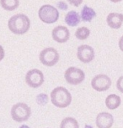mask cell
I'll list each match as a JSON object with an SVG mask.
<instances>
[{"mask_svg":"<svg viewBox=\"0 0 123 128\" xmlns=\"http://www.w3.org/2000/svg\"><path fill=\"white\" fill-rule=\"evenodd\" d=\"M119 48L120 50L123 52V36H121L119 40Z\"/></svg>","mask_w":123,"mask_h":128,"instance_id":"obj_24","label":"cell"},{"mask_svg":"<svg viewBox=\"0 0 123 128\" xmlns=\"http://www.w3.org/2000/svg\"><path fill=\"white\" fill-rule=\"evenodd\" d=\"M67 2L72 4V5L75 6V7H78L80 4L83 3V0H67Z\"/></svg>","mask_w":123,"mask_h":128,"instance_id":"obj_21","label":"cell"},{"mask_svg":"<svg viewBox=\"0 0 123 128\" xmlns=\"http://www.w3.org/2000/svg\"><path fill=\"white\" fill-rule=\"evenodd\" d=\"M77 57L81 62L90 63L95 59V50L90 45H80L77 50Z\"/></svg>","mask_w":123,"mask_h":128,"instance_id":"obj_9","label":"cell"},{"mask_svg":"<svg viewBox=\"0 0 123 128\" xmlns=\"http://www.w3.org/2000/svg\"><path fill=\"white\" fill-rule=\"evenodd\" d=\"M106 21H107V24L111 28L118 30L122 25L123 14H117V13H110L108 14Z\"/></svg>","mask_w":123,"mask_h":128,"instance_id":"obj_12","label":"cell"},{"mask_svg":"<svg viewBox=\"0 0 123 128\" xmlns=\"http://www.w3.org/2000/svg\"><path fill=\"white\" fill-rule=\"evenodd\" d=\"M52 103L58 108H65L72 102V95L65 87L59 86L51 92Z\"/></svg>","mask_w":123,"mask_h":128,"instance_id":"obj_2","label":"cell"},{"mask_svg":"<svg viewBox=\"0 0 123 128\" xmlns=\"http://www.w3.org/2000/svg\"><path fill=\"white\" fill-rule=\"evenodd\" d=\"M31 115V109L25 103L20 102L13 106L11 108V116L14 122H26Z\"/></svg>","mask_w":123,"mask_h":128,"instance_id":"obj_3","label":"cell"},{"mask_svg":"<svg viewBox=\"0 0 123 128\" xmlns=\"http://www.w3.org/2000/svg\"><path fill=\"white\" fill-rule=\"evenodd\" d=\"M90 34V30L86 27L78 28L75 32L76 38L79 40H85Z\"/></svg>","mask_w":123,"mask_h":128,"instance_id":"obj_18","label":"cell"},{"mask_svg":"<svg viewBox=\"0 0 123 128\" xmlns=\"http://www.w3.org/2000/svg\"><path fill=\"white\" fill-rule=\"evenodd\" d=\"M36 102L38 105L40 106H45L47 105L49 101V97H48L47 95H46L44 93H42V94H39L37 96H36Z\"/></svg>","mask_w":123,"mask_h":128,"instance_id":"obj_19","label":"cell"},{"mask_svg":"<svg viewBox=\"0 0 123 128\" xmlns=\"http://www.w3.org/2000/svg\"><path fill=\"white\" fill-rule=\"evenodd\" d=\"M81 21V17L78 12L72 10L69 11L65 16V23L70 27H75L78 25Z\"/></svg>","mask_w":123,"mask_h":128,"instance_id":"obj_13","label":"cell"},{"mask_svg":"<svg viewBox=\"0 0 123 128\" xmlns=\"http://www.w3.org/2000/svg\"><path fill=\"white\" fill-rule=\"evenodd\" d=\"M96 13L92 8H90L87 5L84 6V8L81 10V18L84 22H90L91 20L95 18Z\"/></svg>","mask_w":123,"mask_h":128,"instance_id":"obj_15","label":"cell"},{"mask_svg":"<svg viewBox=\"0 0 123 128\" xmlns=\"http://www.w3.org/2000/svg\"><path fill=\"white\" fill-rule=\"evenodd\" d=\"M8 27L14 34H24L30 30V20L25 14H15L9 19Z\"/></svg>","mask_w":123,"mask_h":128,"instance_id":"obj_1","label":"cell"},{"mask_svg":"<svg viewBox=\"0 0 123 128\" xmlns=\"http://www.w3.org/2000/svg\"><path fill=\"white\" fill-rule=\"evenodd\" d=\"M120 102H121L120 97L115 94H110L105 99V106L110 110H115L118 108L120 105Z\"/></svg>","mask_w":123,"mask_h":128,"instance_id":"obj_14","label":"cell"},{"mask_svg":"<svg viewBox=\"0 0 123 128\" xmlns=\"http://www.w3.org/2000/svg\"><path fill=\"white\" fill-rule=\"evenodd\" d=\"M116 87L118 89V90H119L120 93L123 94V76H120V78L117 80Z\"/></svg>","mask_w":123,"mask_h":128,"instance_id":"obj_20","label":"cell"},{"mask_svg":"<svg viewBox=\"0 0 123 128\" xmlns=\"http://www.w3.org/2000/svg\"><path fill=\"white\" fill-rule=\"evenodd\" d=\"M20 128H30V127L28 126H26V125H22Z\"/></svg>","mask_w":123,"mask_h":128,"instance_id":"obj_25","label":"cell"},{"mask_svg":"<svg viewBox=\"0 0 123 128\" xmlns=\"http://www.w3.org/2000/svg\"><path fill=\"white\" fill-rule=\"evenodd\" d=\"M111 86V80L106 74H97L91 80V86L94 90L102 92L108 90Z\"/></svg>","mask_w":123,"mask_h":128,"instance_id":"obj_8","label":"cell"},{"mask_svg":"<svg viewBox=\"0 0 123 128\" xmlns=\"http://www.w3.org/2000/svg\"><path fill=\"white\" fill-rule=\"evenodd\" d=\"M60 128H79V124L75 118L66 117L62 120Z\"/></svg>","mask_w":123,"mask_h":128,"instance_id":"obj_17","label":"cell"},{"mask_svg":"<svg viewBox=\"0 0 123 128\" xmlns=\"http://www.w3.org/2000/svg\"><path fill=\"white\" fill-rule=\"evenodd\" d=\"M38 16L43 23L53 24L57 22L59 18L58 10L50 4H45L42 6L38 11Z\"/></svg>","mask_w":123,"mask_h":128,"instance_id":"obj_4","label":"cell"},{"mask_svg":"<svg viewBox=\"0 0 123 128\" xmlns=\"http://www.w3.org/2000/svg\"><path fill=\"white\" fill-rule=\"evenodd\" d=\"M40 61L45 66L52 67L55 66L59 60V54L56 49L52 47L46 48L40 53Z\"/></svg>","mask_w":123,"mask_h":128,"instance_id":"obj_5","label":"cell"},{"mask_svg":"<svg viewBox=\"0 0 123 128\" xmlns=\"http://www.w3.org/2000/svg\"><path fill=\"white\" fill-rule=\"evenodd\" d=\"M84 128H93V126H90V125H85Z\"/></svg>","mask_w":123,"mask_h":128,"instance_id":"obj_27","label":"cell"},{"mask_svg":"<svg viewBox=\"0 0 123 128\" xmlns=\"http://www.w3.org/2000/svg\"><path fill=\"white\" fill-rule=\"evenodd\" d=\"M25 82L31 88H38L44 82V74L40 70L33 69L29 70L25 76Z\"/></svg>","mask_w":123,"mask_h":128,"instance_id":"obj_7","label":"cell"},{"mask_svg":"<svg viewBox=\"0 0 123 128\" xmlns=\"http://www.w3.org/2000/svg\"><path fill=\"white\" fill-rule=\"evenodd\" d=\"M64 78L66 81L70 84H81L85 79V74L82 70L76 68V67H69L64 73Z\"/></svg>","mask_w":123,"mask_h":128,"instance_id":"obj_6","label":"cell"},{"mask_svg":"<svg viewBox=\"0 0 123 128\" xmlns=\"http://www.w3.org/2000/svg\"><path fill=\"white\" fill-rule=\"evenodd\" d=\"M4 55H5V52H4V50L3 46L0 44V61L4 58Z\"/></svg>","mask_w":123,"mask_h":128,"instance_id":"obj_23","label":"cell"},{"mask_svg":"<svg viewBox=\"0 0 123 128\" xmlns=\"http://www.w3.org/2000/svg\"><path fill=\"white\" fill-rule=\"evenodd\" d=\"M0 5L7 11H13L20 5L19 0H0Z\"/></svg>","mask_w":123,"mask_h":128,"instance_id":"obj_16","label":"cell"},{"mask_svg":"<svg viewBox=\"0 0 123 128\" xmlns=\"http://www.w3.org/2000/svg\"><path fill=\"white\" fill-rule=\"evenodd\" d=\"M52 37L54 41L62 44L66 43L70 38V32L68 28L65 26L59 25L55 27L52 31Z\"/></svg>","mask_w":123,"mask_h":128,"instance_id":"obj_10","label":"cell"},{"mask_svg":"<svg viewBox=\"0 0 123 128\" xmlns=\"http://www.w3.org/2000/svg\"><path fill=\"white\" fill-rule=\"evenodd\" d=\"M57 6L60 9H62V10H67V9L68 8L67 4L66 3H64V2H58V3L57 4Z\"/></svg>","mask_w":123,"mask_h":128,"instance_id":"obj_22","label":"cell"},{"mask_svg":"<svg viewBox=\"0 0 123 128\" xmlns=\"http://www.w3.org/2000/svg\"><path fill=\"white\" fill-rule=\"evenodd\" d=\"M110 1H111L112 3H118V2H120L121 0H110Z\"/></svg>","mask_w":123,"mask_h":128,"instance_id":"obj_26","label":"cell"},{"mask_svg":"<svg viewBox=\"0 0 123 128\" xmlns=\"http://www.w3.org/2000/svg\"><path fill=\"white\" fill-rule=\"evenodd\" d=\"M113 123V116L108 112H100L96 116V126L98 128H110Z\"/></svg>","mask_w":123,"mask_h":128,"instance_id":"obj_11","label":"cell"}]
</instances>
